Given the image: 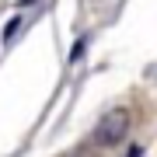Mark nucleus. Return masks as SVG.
Here are the masks:
<instances>
[{
  "mask_svg": "<svg viewBox=\"0 0 157 157\" xmlns=\"http://www.w3.org/2000/svg\"><path fill=\"white\" fill-rule=\"evenodd\" d=\"M129 157H140V147H133V150H129Z\"/></svg>",
  "mask_w": 157,
  "mask_h": 157,
  "instance_id": "3",
  "label": "nucleus"
},
{
  "mask_svg": "<svg viewBox=\"0 0 157 157\" xmlns=\"http://www.w3.org/2000/svg\"><path fill=\"white\" fill-rule=\"evenodd\" d=\"M21 4H25V7H28V4H32V0H21Z\"/></svg>",
  "mask_w": 157,
  "mask_h": 157,
  "instance_id": "4",
  "label": "nucleus"
},
{
  "mask_svg": "<svg viewBox=\"0 0 157 157\" xmlns=\"http://www.w3.org/2000/svg\"><path fill=\"white\" fill-rule=\"evenodd\" d=\"M17 25H21V21H17V17H11V21L4 25V39H7V42H11V35H14V28H17Z\"/></svg>",
  "mask_w": 157,
  "mask_h": 157,
  "instance_id": "2",
  "label": "nucleus"
},
{
  "mask_svg": "<svg viewBox=\"0 0 157 157\" xmlns=\"http://www.w3.org/2000/svg\"><path fill=\"white\" fill-rule=\"evenodd\" d=\"M126 133H129V112L126 108H112L94 126V143L98 147H119L126 140Z\"/></svg>",
  "mask_w": 157,
  "mask_h": 157,
  "instance_id": "1",
  "label": "nucleus"
}]
</instances>
